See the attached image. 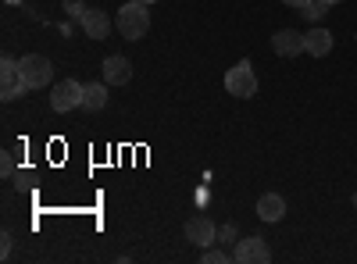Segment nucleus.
I'll return each instance as SVG.
<instances>
[{"label":"nucleus","mask_w":357,"mask_h":264,"mask_svg":"<svg viewBox=\"0 0 357 264\" xmlns=\"http://www.w3.org/2000/svg\"><path fill=\"white\" fill-rule=\"evenodd\" d=\"M282 4H289V8H296V11H304V8L311 4V0H282Z\"/></svg>","instance_id":"20"},{"label":"nucleus","mask_w":357,"mask_h":264,"mask_svg":"<svg viewBox=\"0 0 357 264\" xmlns=\"http://www.w3.org/2000/svg\"><path fill=\"white\" fill-rule=\"evenodd\" d=\"M354 211H357V193H354Z\"/></svg>","instance_id":"23"},{"label":"nucleus","mask_w":357,"mask_h":264,"mask_svg":"<svg viewBox=\"0 0 357 264\" xmlns=\"http://www.w3.org/2000/svg\"><path fill=\"white\" fill-rule=\"evenodd\" d=\"M236 240V225L229 222V225H222V243H232Z\"/></svg>","instance_id":"18"},{"label":"nucleus","mask_w":357,"mask_h":264,"mask_svg":"<svg viewBox=\"0 0 357 264\" xmlns=\"http://www.w3.org/2000/svg\"><path fill=\"white\" fill-rule=\"evenodd\" d=\"M50 107H54L57 114H68V111L82 107V82H75V79L54 82V86H50Z\"/></svg>","instance_id":"5"},{"label":"nucleus","mask_w":357,"mask_h":264,"mask_svg":"<svg viewBox=\"0 0 357 264\" xmlns=\"http://www.w3.org/2000/svg\"><path fill=\"white\" fill-rule=\"evenodd\" d=\"M139 4H146V8H151V4H158V0H139Z\"/></svg>","instance_id":"21"},{"label":"nucleus","mask_w":357,"mask_h":264,"mask_svg":"<svg viewBox=\"0 0 357 264\" xmlns=\"http://www.w3.org/2000/svg\"><path fill=\"white\" fill-rule=\"evenodd\" d=\"M232 261H240V264H268L272 261V247H268L264 236H243V240H236Z\"/></svg>","instance_id":"6"},{"label":"nucleus","mask_w":357,"mask_h":264,"mask_svg":"<svg viewBox=\"0 0 357 264\" xmlns=\"http://www.w3.org/2000/svg\"><path fill=\"white\" fill-rule=\"evenodd\" d=\"M225 93L229 97H240V100H250L257 93V75H254V65L250 61H236L225 72Z\"/></svg>","instance_id":"2"},{"label":"nucleus","mask_w":357,"mask_h":264,"mask_svg":"<svg viewBox=\"0 0 357 264\" xmlns=\"http://www.w3.org/2000/svg\"><path fill=\"white\" fill-rule=\"evenodd\" d=\"M25 93H29V82L22 75V65L15 57H4L0 61V100H18Z\"/></svg>","instance_id":"3"},{"label":"nucleus","mask_w":357,"mask_h":264,"mask_svg":"<svg viewBox=\"0 0 357 264\" xmlns=\"http://www.w3.org/2000/svg\"><path fill=\"white\" fill-rule=\"evenodd\" d=\"M301 15H304L307 22H321L325 15H329V4H325V0H311V4H307Z\"/></svg>","instance_id":"14"},{"label":"nucleus","mask_w":357,"mask_h":264,"mask_svg":"<svg viewBox=\"0 0 357 264\" xmlns=\"http://www.w3.org/2000/svg\"><path fill=\"white\" fill-rule=\"evenodd\" d=\"M79 25H82V33H86L89 40H107L111 29H114V22H111L107 11H100V8H86V15L79 18Z\"/></svg>","instance_id":"9"},{"label":"nucleus","mask_w":357,"mask_h":264,"mask_svg":"<svg viewBox=\"0 0 357 264\" xmlns=\"http://www.w3.org/2000/svg\"><path fill=\"white\" fill-rule=\"evenodd\" d=\"M100 72H104V82L107 86H126L132 79V61H129L126 54H107Z\"/></svg>","instance_id":"8"},{"label":"nucleus","mask_w":357,"mask_h":264,"mask_svg":"<svg viewBox=\"0 0 357 264\" xmlns=\"http://www.w3.org/2000/svg\"><path fill=\"white\" fill-rule=\"evenodd\" d=\"M257 218L261 222H282L286 218V200L279 193H264L257 200Z\"/></svg>","instance_id":"12"},{"label":"nucleus","mask_w":357,"mask_h":264,"mask_svg":"<svg viewBox=\"0 0 357 264\" xmlns=\"http://www.w3.org/2000/svg\"><path fill=\"white\" fill-rule=\"evenodd\" d=\"M200 261H204V264H225V261H229V254H225V250H218V247H207Z\"/></svg>","instance_id":"15"},{"label":"nucleus","mask_w":357,"mask_h":264,"mask_svg":"<svg viewBox=\"0 0 357 264\" xmlns=\"http://www.w3.org/2000/svg\"><path fill=\"white\" fill-rule=\"evenodd\" d=\"M114 29H118V36L129 40V43L143 40L146 33H151V11H146V4H139V0L122 4L118 15H114Z\"/></svg>","instance_id":"1"},{"label":"nucleus","mask_w":357,"mask_h":264,"mask_svg":"<svg viewBox=\"0 0 357 264\" xmlns=\"http://www.w3.org/2000/svg\"><path fill=\"white\" fill-rule=\"evenodd\" d=\"M186 240H190L193 247L207 250V247H215V243H218V228H215V222L207 218V215H197V218L186 222Z\"/></svg>","instance_id":"7"},{"label":"nucleus","mask_w":357,"mask_h":264,"mask_svg":"<svg viewBox=\"0 0 357 264\" xmlns=\"http://www.w3.org/2000/svg\"><path fill=\"white\" fill-rule=\"evenodd\" d=\"M325 4H329V8H333V4H340V0H325Z\"/></svg>","instance_id":"22"},{"label":"nucleus","mask_w":357,"mask_h":264,"mask_svg":"<svg viewBox=\"0 0 357 264\" xmlns=\"http://www.w3.org/2000/svg\"><path fill=\"white\" fill-rule=\"evenodd\" d=\"M82 107L86 111H104L107 107V82H86L82 86Z\"/></svg>","instance_id":"13"},{"label":"nucleus","mask_w":357,"mask_h":264,"mask_svg":"<svg viewBox=\"0 0 357 264\" xmlns=\"http://www.w3.org/2000/svg\"><path fill=\"white\" fill-rule=\"evenodd\" d=\"M0 175H4V179H11V175H15V154L0 157Z\"/></svg>","instance_id":"16"},{"label":"nucleus","mask_w":357,"mask_h":264,"mask_svg":"<svg viewBox=\"0 0 357 264\" xmlns=\"http://www.w3.org/2000/svg\"><path fill=\"white\" fill-rule=\"evenodd\" d=\"M65 8H68V15H75V18H82V15H86L82 0H65Z\"/></svg>","instance_id":"17"},{"label":"nucleus","mask_w":357,"mask_h":264,"mask_svg":"<svg viewBox=\"0 0 357 264\" xmlns=\"http://www.w3.org/2000/svg\"><path fill=\"white\" fill-rule=\"evenodd\" d=\"M0 254H4V257L11 254V232H4V240H0Z\"/></svg>","instance_id":"19"},{"label":"nucleus","mask_w":357,"mask_h":264,"mask_svg":"<svg viewBox=\"0 0 357 264\" xmlns=\"http://www.w3.org/2000/svg\"><path fill=\"white\" fill-rule=\"evenodd\" d=\"M304 50L311 57H325L333 50V33H329V29H321V25L307 29V33H304Z\"/></svg>","instance_id":"11"},{"label":"nucleus","mask_w":357,"mask_h":264,"mask_svg":"<svg viewBox=\"0 0 357 264\" xmlns=\"http://www.w3.org/2000/svg\"><path fill=\"white\" fill-rule=\"evenodd\" d=\"M272 50H275L279 57L304 54V33H296V29H279V33L272 36Z\"/></svg>","instance_id":"10"},{"label":"nucleus","mask_w":357,"mask_h":264,"mask_svg":"<svg viewBox=\"0 0 357 264\" xmlns=\"http://www.w3.org/2000/svg\"><path fill=\"white\" fill-rule=\"evenodd\" d=\"M22 75L29 82V90H43V86H50L54 79V65H50V57L43 54H22Z\"/></svg>","instance_id":"4"}]
</instances>
